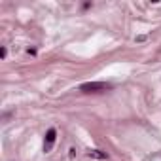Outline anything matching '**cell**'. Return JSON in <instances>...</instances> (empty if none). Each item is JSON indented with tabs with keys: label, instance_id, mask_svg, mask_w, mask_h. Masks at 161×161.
Segmentation results:
<instances>
[{
	"label": "cell",
	"instance_id": "obj_1",
	"mask_svg": "<svg viewBox=\"0 0 161 161\" xmlns=\"http://www.w3.org/2000/svg\"><path fill=\"white\" fill-rule=\"evenodd\" d=\"M110 87L112 86L106 84V82H87V84L80 86V91H84V93H99V91H106Z\"/></svg>",
	"mask_w": 161,
	"mask_h": 161
},
{
	"label": "cell",
	"instance_id": "obj_2",
	"mask_svg": "<svg viewBox=\"0 0 161 161\" xmlns=\"http://www.w3.org/2000/svg\"><path fill=\"white\" fill-rule=\"evenodd\" d=\"M55 138H57V131H55L53 127L47 129V133H46V140H44V152H46V153L51 152V148H53V144H55Z\"/></svg>",
	"mask_w": 161,
	"mask_h": 161
},
{
	"label": "cell",
	"instance_id": "obj_3",
	"mask_svg": "<svg viewBox=\"0 0 161 161\" xmlns=\"http://www.w3.org/2000/svg\"><path fill=\"white\" fill-rule=\"evenodd\" d=\"M87 155L93 157V159H108V153L106 152H101V150H89Z\"/></svg>",
	"mask_w": 161,
	"mask_h": 161
},
{
	"label": "cell",
	"instance_id": "obj_4",
	"mask_svg": "<svg viewBox=\"0 0 161 161\" xmlns=\"http://www.w3.org/2000/svg\"><path fill=\"white\" fill-rule=\"evenodd\" d=\"M6 55H8V49L2 46V47H0V59H6Z\"/></svg>",
	"mask_w": 161,
	"mask_h": 161
},
{
	"label": "cell",
	"instance_id": "obj_5",
	"mask_svg": "<svg viewBox=\"0 0 161 161\" xmlns=\"http://www.w3.org/2000/svg\"><path fill=\"white\" fill-rule=\"evenodd\" d=\"M68 152H70V153H68V155H70V159H74V157H76V148H70Z\"/></svg>",
	"mask_w": 161,
	"mask_h": 161
}]
</instances>
